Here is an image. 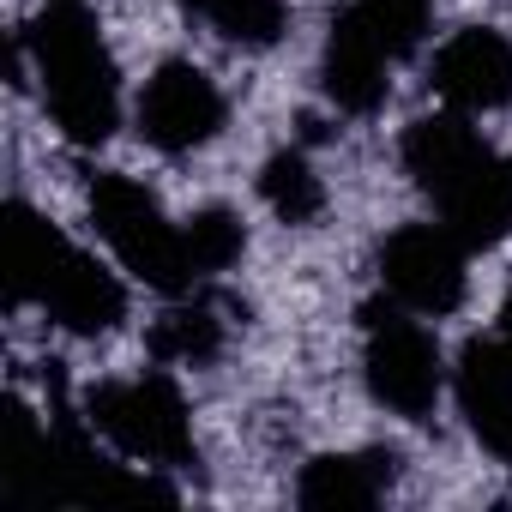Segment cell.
<instances>
[{"instance_id":"cell-17","label":"cell","mask_w":512,"mask_h":512,"mask_svg":"<svg viewBox=\"0 0 512 512\" xmlns=\"http://www.w3.org/2000/svg\"><path fill=\"white\" fill-rule=\"evenodd\" d=\"M356 13H362L368 31L392 49V61L410 55V49L422 43V31H428V0H356Z\"/></svg>"},{"instance_id":"cell-12","label":"cell","mask_w":512,"mask_h":512,"mask_svg":"<svg viewBox=\"0 0 512 512\" xmlns=\"http://www.w3.org/2000/svg\"><path fill=\"white\" fill-rule=\"evenodd\" d=\"M386 482H392V452H326L302 470L296 500L314 512H356L374 506Z\"/></svg>"},{"instance_id":"cell-3","label":"cell","mask_w":512,"mask_h":512,"mask_svg":"<svg viewBox=\"0 0 512 512\" xmlns=\"http://www.w3.org/2000/svg\"><path fill=\"white\" fill-rule=\"evenodd\" d=\"M31 61H37L43 103H49L55 127L73 145H103L121 121V85H115L109 43L79 0H55V7L37 13Z\"/></svg>"},{"instance_id":"cell-14","label":"cell","mask_w":512,"mask_h":512,"mask_svg":"<svg viewBox=\"0 0 512 512\" xmlns=\"http://www.w3.org/2000/svg\"><path fill=\"white\" fill-rule=\"evenodd\" d=\"M260 193L284 223H314L320 205H326V187H320V175H314V163L302 151H278L266 163V175H260Z\"/></svg>"},{"instance_id":"cell-10","label":"cell","mask_w":512,"mask_h":512,"mask_svg":"<svg viewBox=\"0 0 512 512\" xmlns=\"http://www.w3.org/2000/svg\"><path fill=\"white\" fill-rule=\"evenodd\" d=\"M458 410L470 422V434L512 464V350L494 344V338H470L464 356H458Z\"/></svg>"},{"instance_id":"cell-13","label":"cell","mask_w":512,"mask_h":512,"mask_svg":"<svg viewBox=\"0 0 512 512\" xmlns=\"http://www.w3.org/2000/svg\"><path fill=\"white\" fill-rule=\"evenodd\" d=\"M181 7L241 49H272L284 37V0H181Z\"/></svg>"},{"instance_id":"cell-9","label":"cell","mask_w":512,"mask_h":512,"mask_svg":"<svg viewBox=\"0 0 512 512\" xmlns=\"http://www.w3.org/2000/svg\"><path fill=\"white\" fill-rule=\"evenodd\" d=\"M434 91L458 115H488L512 103V43L488 25H470L440 43L434 55Z\"/></svg>"},{"instance_id":"cell-8","label":"cell","mask_w":512,"mask_h":512,"mask_svg":"<svg viewBox=\"0 0 512 512\" xmlns=\"http://www.w3.org/2000/svg\"><path fill=\"white\" fill-rule=\"evenodd\" d=\"M139 127L157 151L181 157V151H199L205 139H217L223 127V97L211 85V73H199L193 61H163L151 79H145V97H139Z\"/></svg>"},{"instance_id":"cell-11","label":"cell","mask_w":512,"mask_h":512,"mask_svg":"<svg viewBox=\"0 0 512 512\" xmlns=\"http://www.w3.org/2000/svg\"><path fill=\"white\" fill-rule=\"evenodd\" d=\"M386 67H392V49L368 31V19L356 7H344L326 37V97L344 115H368L386 97Z\"/></svg>"},{"instance_id":"cell-15","label":"cell","mask_w":512,"mask_h":512,"mask_svg":"<svg viewBox=\"0 0 512 512\" xmlns=\"http://www.w3.org/2000/svg\"><path fill=\"white\" fill-rule=\"evenodd\" d=\"M217 344H223V320H217V308H205V302L163 314L157 332H151V350H157L163 362H211Z\"/></svg>"},{"instance_id":"cell-1","label":"cell","mask_w":512,"mask_h":512,"mask_svg":"<svg viewBox=\"0 0 512 512\" xmlns=\"http://www.w3.org/2000/svg\"><path fill=\"white\" fill-rule=\"evenodd\" d=\"M404 169L434 199L464 247H494L512 229V157L488 151L464 115H422L404 133Z\"/></svg>"},{"instance_id":"cell-4","label":"cell","mask_w":512,"mask_h":512,"mask_svg":"<svg viewBox=\"0 0 512 512\" xmlns=\"http://www.w3.org/2000/svg\"><path fill=\"white\" fill-rule=\"evenodd\" d=\"M91 223H97V235L115 247V260L139 284H151L163 296H181L193 284L181 229L169 223V211L157 205V193L139 187L133 175H97L91 181Z\"/></svg>"},{"instance_id":"cell-7","label":"cell","mask_w":512,"mask_h":512,"mask_svg":"<svg viewBox=\"0 0 512 512\" xmlns=\"http://www.w3.org/2000/svg\"><path fill=\"white\" fill-rule=\"evenodd\" d=\"M380 278L410 314H452L464 302V241L446 223H404L380 247Z\"/></svg>"},{"instance_id":"cell-5","label":"cell","mask_w":512,"mask_h":512,"mask_svg":"<svg viewBox=\"0 0 512 512\" xmlns=\"http://www.w3.org/2000/svg\"><path fill=\"white\" fill-rule=\"evenodd\" d=\"M85 422L139 464H187L193 458V428H187V404L163 374H139V380H109L85 398Z\"/></svg>"},{"instance_id":"cell-2","label":"cell","mask_w":512,"mask_h":512,"mask_svg":"<svg viewBox=\"0 0 512 512\" xmlns=\"http://www.w3.org/2000/svg\"><path fill=\"white\" fill-rule=\"evenodd\" d=\"M7 302H43L55 326L79 338H103L127 314V290L103 272L91 253H79L43 211L25 199L7 205Z\"/></svg>"},{"instance_id":"cell-6","label":"cell","mask_w":512,"mask_h":512,"mask_svg":"<svg viewBox=\"0 0 512 512\" xmlns=\"http://www.w3.org/2000/svg\"><path fill=\"white\" fill-rule=\"evenodd\" d=\"M362 374H368V392L386 410H398L410 422H428V410L440 398V350L416 320H404L386 302L362 308Z\"/></svg>"},{"instance_id":"cell-16","label":"cell","mask_w":512,"mask_h":512,"mask_svg":"<svg viewBox=\"0 0 512 512\" xmlns=\"http://www.w3.org/2000/svg\"><path fill=\"white\" fill-rule=\"evenodd\" d=\"M181 241H187V266H193V278H199V272H229V266L241 260V247H247L241 217L223 211V205L199 211V217L181 229Z\"/></svg>"},{"instance_id":"cell-18","label":"cell","mask_w":512,"mask_h":512,"mask_svg":"<svg viewBox=\"0 0 512 512\" xmlns=\"http://www.w3.org/2000/svg\"><path fill=\"white\" fill-rule=\"evenodd\" d=\"M500 344L512 350V296H506V314H500Z\"/></svg>"}]
</instances>
